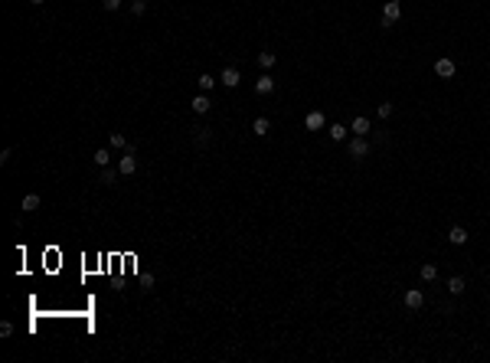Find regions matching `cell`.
Returning <instances> with one entry per match:
<instances>
[{
    "label": "cell",
    "instance_id": "cell-1",
    "mask_svg": "<svg viewBox=\"0 0 490 363\" xmlns=\"http://www.w3.org/2000/svg\"><path fill=\"white\" fill-rule=\"evenodd\" d=\"M399 17H402V3H399V0H386V7H382V26H392Z\"/></svg>",
    "mask_w": 490,
    "mask_h": 363
},
{
    "label": "cell",
    "instance_id": "cell-2",
    "mask_svg": "<svg viewBox=\"0 0 490 363\" xmlns=\"http://www.w3.org/2000/svg\"><path fill=\"white\" fill-rule=\"evenodd\" d=\"M347 151H350V157H356V161H363V157L370 154V141H366V138H353V141L347 144Z\"/></svg>",
    "mask_w": 490,
    "mask_h": 363
},
{
    "label": "cell",
    "instance_id": "cell-3",
    "mask_svg": "<svg viewBox=\"0 0 490 363\" xmlns=\"http://www.w3.org/2000/svg\"><path fill=\"white\" fill-rule=\"evenodd\" d=\"M219 82H222L226 88H239V82H242V72H239L235 66H226V69H222V76H219Z\"/></svg>",
    "mask_w": 490,
    "mask_h": 363
},
{
    "label": "cell",
    "instance_id": "cell-4",
    "mask_svg": "<svg viewBox=\"0 0 490 363\" xmlns=\"http://www.w3.org/2000/svg\"><path fill=\"white\" fill-rule=\"evenodd\" d=\"M118 170H121V177H131L134 170H137V157H134V147H128V154L118 161Z\"/></svg>",
    "mask_w": 490,
    "mask_h": 363
},
{
    "label": "cell",
    "instance_id": "cell-5",
    "mask_svg": "<svg viewBox=\"0 0 490 363\" xmlns=\"http://www.w3.org/2000/svg\"><path fill=\"white\" fill-rule=\"evenodd\" d=\"M402 301H405V308H409V311H418V308L425 304V295H422V288H409Z\"/></svg>",
    "mask_w": 490,
    "mask_h": 363
},
{
    "label": "cell",
    "instance_id": "cell-6",
    "mask_svg": "<svg viewBox=\"0 0 490 363\" xmlns=\"http://www.w3.org/2000/svg\"><path fill=\"white\" fill-rule=\"evenodd\" d=\"M324 111H307V118H304V128H307V131H320V128H324Z\"/></svg>",
    "mask_w": 490,
    "mask_h": 363
},
{
    "label": "cell",
    "instance_id": "cell-7",
    "mask_svg": "<svg viewBox=\"0 0 490 363\" xmlns=\"http://www.w3.org/2000/svg\"><path fill=\"white\" fill-rule=\"evenodd\" d=\"M350 131L356 134V138H366V134H370V118H366V115H356L353 124H350Z\"/></svg>",
    "mask_w": 490,
    "mask_h": 363
},
{
    "label": "cell",
    "instance_id": "cell-8",
    "mask_svg": "<svg viewBox=\"0 0 490 363\" xmlns=\"http://www.w3.org/2000/svg\"><path fill=\"white\" fill-rule=\"evenodd\" d=\"M448 242H451V245H464V242H468V229H464V226H451V229H448Z\"/></svg>",
    "mask_w": 490,
    "mask_h": 363
},
{
    "label": "cell",
    "instance_id": "cell-9",
    "mask_svg": "<svg viewBox=\"0 0 490 363\" xmlns=\"http://www.w3.org/2000/svg\"><path fill=\"white\" fill-rule=\"evenodd\" d=\"M190 108H193L196 115H206V111L213 108V101H209V99H206V92H203V95H196V99L190 101Z\"/></svg>",
    "mask_w": 490,
    "mask_h": 363
},
{
    "label": "cell",
    "instance_id": "cell-10",
    "mask_svg": "<svg viewBox=\"0 0 490 363\" xmlns=\"http://www.w3.org/2000/svg\"><path fill=\"white\" fill-rule=\"evenodd\" d=\"M435 72H438L441 79H451V76H454V62H451V59H438V62H435Z\"/></svg>",
    "mask_w": 490,
    "mask_h": 363
},
{
    "label": "cell",
    "instance_id": "cell-11",
    "mask_svg": "<svg viewBox=\"0 0 490 363\" xmlns=\"http://www.w3.org/2000/svg\"><path fill=\"white\" fill-rule=\"evenodd\" d=\"M255 92H258V95H272V92H274V79L272 76H261L258 82H255Z\"/></svg>",
    "mask_w": 490,
    "mask_h": 363
},
{
    "label": "cell",
    "instance_id": "cell-12",
    "mask_svg": "<svg viewBox=\"0 0 490 363\" xmlns=\"http://www.w3.org/2000/svg\"><path fill=\"white\" fill-rule=\"evenodd\" d=\"M39 203H43V200H39V193H26V197H23V213H36V209H39Z\"/></svg>",
    "mask_w": 490,
    "mask_h": 363
},
{
    "label": "cell",
    "instance_id": "cell-13",
    "mask_svg": "<svg viewBox=\"0 0 490 363\" xmlns=\"http://www.w3.org/2000/svg\"><path fill=\"white\" fill-rule=\"evenodd\" d=\"M418 278H422V282H435V278H438V265L425 262L422 268H418Z\"/></svg>",
    "mask_w": 490,
    "mask_h": 363
},
{
    "label": "cell",
    "instance_id": "cell-14",
    "mask_svg": "<svg viewBox=\"0 0 490 363\" xmlns=\"http://www.w3.org/2000/svg\"><path fill=\"white\" fill-rule=\"evenodd\" d=\"M268 128H272V121H268V118H255V121H252V131L258 134V138H265Z\"/></svg>",
    "mask_w": 490,
    "mask_h": 363
},
{
    "label": "cell",
    "instance_id": "cell-15",
    "mask_svg": "<svg viewBox=\"0 0 490 363\" xmlns=\"http://www.w3.org/2000/svg\"><path fill=\"white\" fill-rule=\"evenodd\" d=\"M108 144H111V147H118V151H128V147H131V144L124 141V134H121V131H111Z\"/></svg>",
    "mask_w": 490,
    "mask_h": 363
},
{
    "label": "cell",
    "instance_id": "cell-16",
    "mask_svg": "<svg viewBox=\"0 0 490 363\" xmlns=\"http://www.w3.org/2000/svg\"><path fill=\"white\" fill-rule=\"evenodd\" d=\"M347 131H350L347 124H337V121L330 124V138H333V141H347Z\"/></svg>",
    "mask_w": 490,
    "mask_h": 363
},
{
    "label": "cell",
    "instance_id": "cell-17",
    "mask_svg": "<svg viewBox=\"0 0 490 363\" xmlns=\"http://www.w3.org/2000/svg\"><path fill=\"white\" fill-rule=\"evenodd\" d=\"M448 291H451V295H461V291H464V278L451 275V278H448Z\"/></svg>",
    "mask_w": 490,
    "mask_h": 363
},
{
    "label": "cell",
    "instance_id": "cell-18",
    "mask_svg": "<svg viewBox=\"0 0 490 363\" xmlns=\"http://www.w3.org/2000/svg\"><path fill=\"white\" fill-rule=\"evenodd\" d=\"M118 177H121V170H111V167H101V183H108V187H111V183H115Z\"/></svg>",
    "mask_w": 490,
    "mask_h": 363
},
{
    "label": "cell",
    "instance_id": "cell-19",
    "mask_svg": "<svg viewBox=\"0 0 490 363\" xmlns=\"http://www.w3.org/2000/svg\"><path fill=\"white\" fill-rule=\"evenodd\" d=\"M258 66H261V69H272V66H274V53H272V49L258 53Z\"/></svg>",
    "mask_w": 490,
    "mask_h": 363
},
{
    "label": "cell",
    "instance_id": "cell-20",
    "mask_svg": "<svg viewBox=\"0 0 490 363\" xmlns=\"http://www.w3.org/2000/svg\"><path fill=\"white\" fill-rule=\"evenodd\" d=\"M196 82H199V92H209V88H213V85H216V82H219V79H213V76H206V72H203V76H199V79H196Z\"/></svg>",
    "mask_w": 490,
    "mask_h": 363
},
{
    "label": "cell",
    "instance_id": "cell-21",
    "mask_svg": "<svg viewBox=\"0 0 490 363\" xmlns=\"http://www.w3.org/2000/svg\"><path fill=\"white\" fill-rule=\"evenodd\" d=\"M95 164H98V167H108V164H111V151H105V147H101V151H95Z\"/></svg>",
    "mask_w": 490,
    "mask_h": 363
},
{
    "label": "cell",
    "instance_id": "cell-22",
    "mask_svg": "<svg viewBox=\"0 0 490 363\" xmlns=\"http://www.w3.org/2000/svg\"><path fill=\"white\" fill-rule=\"evenodd\" d=\"M144 10H147V0H131V13L134 17H141Z\"/></svg>",
    "mask_w": 490,
    "mask_h": 363
},
{
    "label": "cell",
    "instance_id": "cell-23",
    "mask_svg": "<svg viewBox=\"0 0 490 363\" xmlns=\"http://www.w3.org/2000/svg\"><path fill=\"white\" fill-rule=\"evenodd\" d=\"M376 115H379V118H389V115H392V105H389V101L376 105Z\"/></svg>",
    "mask_w": 490,
    "mask_h": 363
},
{
    "label": "cell",
    "instance_id": "cell-24",
    "mask_svg": "<svg viewBox=\"0 0 490 363\" xmlns=\"http://www.w3.org/2000/svg\"><path fill=\"white\" fill-rule=\"evenodd\" d=\"M193 131H196V144H206V141H209L206 128H193Z\"/></svg>",
    "mask_w": 490,
    "mask_h": 363
},
{
    "label": "cell",
    "instance_id": "cell-25",
    "mask_svg": "<svg viewBox=\"0 0 490 363\" xmlns=\"http://www.w3.org/2000/svg\"><path fill=\"white\" fill-rule=\"evenodd\" d=\"M121 3H124V0H101V7H105V10H118Z\"/></svg>",
    "mask_w": 490,
    "mask_h": 363
},
{
    "label": "cell",
    "instance_id": "cell-26",
    "mask_svg": "<svg viewBox=\"0 0 490 363\" xmlns=\"http://www.w3.org/2000/svg\"><path fill=\"white\" fill-rule=\"evenodd\" d=\"M10 334H13V324H10V321H3V324H0V337H10Z\"/></svg>",
    "mask_w": 490,
    "mask_h": 363
},
{
    "label": "cell",
    "instance_id": "cell-27",
    "mask_svg": "<svg viewBox=\"0 0 490 363\" xmlns=\"http://www.w3.org/2000/svg\"><path fill=\"white\" fill-rule=\"evenodd\" d=\"M30 3H43V0H30Z\"/></svg>",
    "mask_w": 490,
    "mask_h": 363
}]
</instances>
